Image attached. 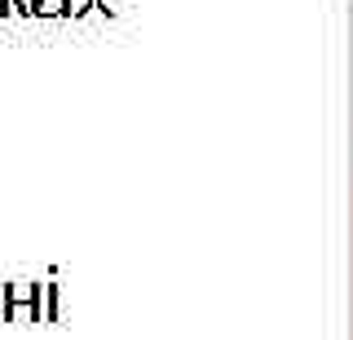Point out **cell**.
Returning <instances> with one entry per match:
<instances>
[{"label":"cell","mask_w":353,"mask_h":340,"mask_svg":"<svg viewBox=\"0 0 353 340\" xmlns=\"http://www.w3.org/2000/svg\"><path fill=\"white\" fill-rule=\"evenodd\" d=\"M31 314H36V310H31V301L27 305H9V318H14V323H27Z\"/></svg>","instance_id":"1"},{"label":"cell","mask_w":353,"mask_h":340,"mask_svg":"<svg viewBox=\"0 0 353 340\" xmlns=\"http://www.w3.org/2000/svg\"><path fill=\"white\" fill-rule=\"evenodd\" d=\"M9 9H14V0H0V14H9Z\"/></svg>","instance_id":"3"},{"label":"cell","mask_w":353,"mask_h":340,"mask_svg":"<svg viewBox=\"0 0 353 340\" xmlns=\"http://www.w3.org/2000/svg\"><path fill=\"white\" fill-rule=\"evenodd\" d=\"M36 9H40V14H58V9H62V0H40Z\"/></svg>","instance_id":"2"},{"label":"cell","mask_w":353,"mask_h":340,"mask_svg":"<svg viewBox=\"0 0 353 340\" xmlns=\"http://www.w3.org/2000/svg\"><path fill=\"white\" fill-rule=\"evenodd\" d=\"M349 212H353V190H349ZM349 234H353V230H349ZM349 279H353V266H349Z\"/></svg>","instance_id":"4"}]
</instances>
